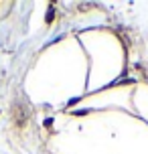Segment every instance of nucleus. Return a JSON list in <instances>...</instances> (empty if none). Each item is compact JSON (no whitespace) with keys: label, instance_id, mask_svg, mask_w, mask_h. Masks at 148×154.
Masks as SVG:
<instances>
[{"label":"nucleus","instance_id":"1","mask_svg":"<svg viewBox=\"0 0 148 154\" xmlns=\"http://www.w3.org/2000/svg\"><path fill=\"white\" fill-rule=\"evenodd\" d=\"M53 18H55V10H53V8H49V12H47V16H45V20H47V23H51Z\"/></svg>","mask_w":148,"mask_h":154},{"label":"nucleus","instance_id":"2","mask_svg":"<svg viewBox=\"0 0 148 154\" xmlns=\"http://www.w3.org/2000/svg\"><path fill=\"white\" fill-rule=\"evenodd\" d=\"M87 114V109H77V112H75V116H85Z\"/></svg>","mask_w":148,"mask_h":154}]
</instances>
